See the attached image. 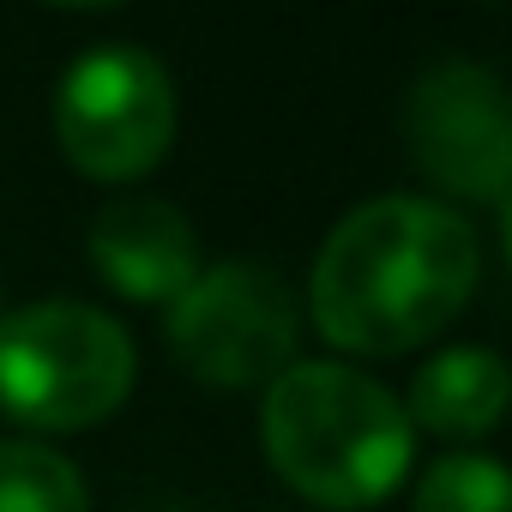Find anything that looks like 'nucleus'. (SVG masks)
<instances>
[{"label":"nucleus","instance_id":"obj_1","mask_svg":"<svg viewBox=\"0 0 512 512\" xmlns=\"http://www.w3.org/2000/svg\"><path fill=\"white\" fill-rule=\"evenodd\" d=\"M482 278L476 229L416 193L356 205L314 260V320L350 356H404L440 338Z\"/></svg>","mask_w":512,"mask_h":512},{"label":"nucleus","instance_id":"obj_2","mask_svg":"<svg viewBox=\"0 0 512 512\" xmlns=\"http://www.w3.org/2000/svg\"><path fill=\"white\" fill-rule=\"evenodd\" d=\"M260 446L302 500L362 512L410 476L416 428L380 380L344 362H290L266 386Z\"/></svg>","mask_w":512,"mask_h":512},{"label":"nucleus","instance_id":"obj_3","mask_svg":"<svg viewBox=\"0 0 512 512\" xmlns=\"http://www.w3.org/2000/svg\"><path fill=\"white\" fill-rule=\"evenodd\" d=\"M133 338L85 302H31L0 314V410L37 434H73L115 416L133 392Z\"/></svg>","mask_w":512,"mask_h":512},{"label":"nucleus","instance_id":"obj_4","mask_svg":"<svg viewBox=\"0 0 512 512\" xmlns=\"http://www.w3.org/2000/svg\"><path fill=\"white\" fill-rule=\"evenodd\" d=\"M296 296L266 266H211L169 302L175 362L217 392L272 386L296 362Z\"/></svg>","mask_w":512,"mask_h":512},{"label":"nucleus","instance_id":"obj_5","mask_svg":"<svg viewBox=\"0 0 512 512\" xmlns=\"http://www.w3.org/2000/svg\"><path fill=\"white\" fill-rule=\"evenodd\" d=\"M55 133L73 169L97 181L145 175L175 139V85L145 49H91L67 67L55 97Z\"/></svg>","mask_w":512,"mask_h":512},{"label":"nucleus","instance_id":"obj_6","mask_svg":"<svg viewBox=\"0 0 512 512\" xmlns=\"http://www.w3.org/2000/svg\"><path fill=\"white\" fill-rule=\"evenodd\" d=\"M410 157L428 169L434 187L500 205L512 181V115L506 91L488 67L476 61H446L416 79L410 109Z\"/></svg>","mask_w":512,"mask_h":512},{"label":"nucleus","instance_id":"obj_7","mask_svg":"<svg viewBox=\"0 0 512 512\" xmlns=\"http://www.w3.org/2000/svg\"><path fill=\"white\" fill-rule=\"evenodd\" d=\"M91 266L127 302H175L199 278V241L175 205L115 199L91 223Z\"/></svg>","mask_w":512,"mask_h":512},{"label":"nucleus","instance_id":"obj_8","mask_svg":"<svg viewBox=\"0 0 512 512\" xmlns=\"http://www.w3.org/2000/svg\"><path fill=\"white\" fill-rule=\"evenodd\" d=\"M410 428H428L440 440H482L506 416V362L494 350H440L416 368V386L404 398Z\"/></svg>","mask_w":512,"mask_h":512},{"label":"nucleus","instance_id":"obj_9","mask_svg":"<svg viewBox=\"0 0 512 512\" xmlns=\"http://www.w3.org/2000/svg\"><path fill=\"white\" fill-rule=\"evenodd\" d=\"M0 512H91L79 464L43 440H0Z\"/></svg>","mask_w":512,"mask_h":512},{"label":"nucleus","instance_id":"obj_10","mask_svg":"<svg viewBox=\"0 0 512 512\" xmlns=\"http://www.w3.org/2000/svg\"><path fill=\"white\" fill-rule=\"evenodd\" d=\"M410 512H512V482L482 452H452L422 470Z\"/></svg>","mask_w":512,"mask_h":512},{"label":"nucleus","instance_id":"obj_11","mask_svg":"<svg viewBox=\"0 0 512 512\" xmlns=\"http://www.w3.org/2000/svg\"><path fill=\"white\" fill-rule=\"evenodd\" d=\"M61 7H115V0H61Z\"/></svg>","mask_w":512,"mask_h":512}]
</instances>
